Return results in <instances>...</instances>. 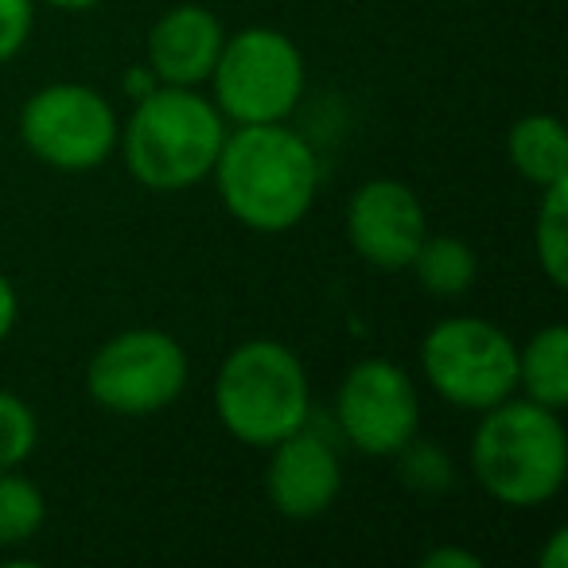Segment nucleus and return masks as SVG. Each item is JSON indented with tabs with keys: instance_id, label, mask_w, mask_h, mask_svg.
<instances>
[{
	"instance_id": "nucleus-25",
	"label": "nucleus",
	"mask_w": 568,
	"mask_h": 568,
	"mask_svg": "<svg viewBox=\"0 0 568 568\" xmlns=\"http://www.w3.org/2000/svg\"><path fill=\"white\" fill-rule=\"evenodd\" d=\"M51 9H67V12H79V9H90L98 0H48Z\"/></svg>"
},
{
	"instance_id": "nucleus-8",
	"label": "nucleus",
	"mask_w": 568,
	"mask_h": 568,
	"mask_svg": "<svg viewBox=\"0 0 568 568\" xmlns=\"http://www.w3.org/2000/svg\"><path fill=\"white\" fill-rule=\"evenodd\" d=\"M20 136L28 152L55 172H90L118 149V118L98 90L82 82H55L36 90L20 110Z\"/></svg>"
},
{
	"instance_id": "nucleus-4",
	"label": "nucleus",
	"mask_w": 568,
	"mask_h": 568,
	"mask_svg": "<svg viewBox=\"0 0 568 568\" xmlns=\"http://www.w3.org/2000/svg\"><path fill=\"white\" fill-rule=\"evenodd\" d=\"M214 413L250 448H273L308 425L312 389L296 351L276 339H250L230 351L214 378Z\"/></svg>"
},
{
	"instance_id": "nucleus-21",
	"label": "nucleus",
	"mask_w": 568,
	"mask_h": 568,
	"mask_svg": "<svg viewBox=\"0 0 568 568\" xmlns=\"http://www.w3.org/2000/svg\"><path fill=\"white\" fill-rule=\"evenodd\" d=\"M17 316H20V301H17V288L4 273H0V343L9 339L12 327H17Z\"/></svg>"
},
{
	"instance_id": "nucleus-13",
	"label": "nucleus",
	"mask_w": 568,
	"mask_h": 568,
	"mask_svg": "<svg viewBox=\"0 0 568 568\" xmlns=\"http://www.w3.org/2000/svg\"><path fill=\"white\" fill-rule=\"evenodd\" d=\"M506 149L518 168L521 180L534 187H552V183L568 180V141L565 125L552 113H529L506 136Z\"/></svg>"
},
{
	"instance_id": "nucleus-11",
	"label": "nucleus",
	"mask_w": 568,
	"mask_h": 568,
	"mask_svg": "<svg viewBox=\"0 0 568 568\" xmlns=\"http://www.w3.org/2000/svg\"><path fill=\"white\" fill-rule=\"evenodd\" d=\"M265 467V490L276 514L293 521L320 518L332 510V503L343 490V464L324 436L308 433V425L293 436L276 440Z\"/></svg>"
},
{
	"instance_id": "nucleus-14",
	"label": "nucleus",
	"mask_w": 568,
	"mask_h": 568,
	"mask_svg": "<svg viewBox=\"0 0 568 568\" xmlns=\"http://www.w3.org/2000/svg\"><path fill=\"white\" fill-rule=\"evenodd\" d=\"M518 389L529 402L545 409H565L568 405V332L549 324L518 347Z\"/></svg>"
},
{
	"instance_id": "nucleus-12",
	"label": "nucleus",
	"mask_w": 568,
	"mask_h": 568,
	"mask_svg": "<svg viewBox=\"0 0 568 568\" xmlns=\"http://www.w3.org/2000/svg\"><path fill=\"white\" fill-rule=\"evenodd\" d=\"M226 43L219 17L203 4H175L149 32V71L160 87H199L211 79Z\"/></svg>"
},
{
	"instance_id": "nucleus-24",
	"label": "nucleus",
	"mask_w": 568,
	"mask_h": 568,
	"mask_svg": "<svg viewBox=\"0 0 568 568\" xmlns=\"http://www.w3.org/2000/svg\"><path fill=\"white\" fill-rule=\"evenodd\" d=\"M160 82H156V74L149 71V67H136V71H129V79H125V90L133 98H144V94H152Z\"/></svg>"
},
{
	"instance_id": "nucleus-22",
	"label": "nucleus",
	"mask_w": 568,
	"mask_h": 568,
	"mask_svg": "<svg viewBox=\"0 0 568 568\" xmlns=\"http://www.w3.org/2000/svg\"><path fill=\"white\" fill-rule=\"evenodd\" d=\"M425 568H479L483 560L475 557V552H467V549H433L425 560H420Z\"/></svg>"
},
{
	"instance_id": "nucleus-20",
	"label": "nucleus",
	"mask_w": 568,
	"mask_h": 568,
	"mask_svg": "<svg viewBox=\"0 0 568 568\" xmlns=\"http://www.w3.org/2000/svg\"><path fill=\"white\" fill-rule=\"evenodd\" d=\"M36 24V0H0V63L24 51Z\"/></svg>"
},
{
	"instance_id": "nucleus-16",
	"label": "nucleus",
	"mask_w": 568,
	"mask_h": 568,
	"mask_svg": "<svg viewBox=\"0 0 568 568\" xmlns=\"http://www.w3.org/2000/svg\"><path fill=\"white\" fill-rule=\"evenodd\" d=\"M537 265L557 288L568 284V180L545 187L541 206H537Z\"/></svg>"
},
{
	"instance_id": "nucleus-15",
	"label": "nucleus",
	"mask_w": 568,
	"mask_h": 568,
	"mask_svg": "<svg viewBox=\"0 0 568 568\" xmlns=\"http://www.w3.org/2000/svg\"><path fill=\"white\" fill-rule=\"evenodd\" d=\"M409 268L417 273L420 288H425L428 296H464L475 284L479 261H475V250L464 237L425 234V242L413 253Z\"/></svg>"
},
{
	"instance_id": "nucleus-1",
	"label": "nucleus",
	"mask_w": 568,
	"mask_h": 568,
	"mask_svg": "<svg viewBox=\"0 0 568 568\" xmlns=\"http://www.w3.org/2000/svg\"><path fill=\"white\" fill-rule=\"evenodd\" d=\"M222 206L257 234H284L312 211L320 191V160L301 133L268 121L226 133L214 160Z\"/></svg>"
},
{
	"instance_id": "nucleus-3",
	"label": "nucleus",
	"mask_w": 568,
	"mask_h": 568,
	"mask_svg": "<svg viewBox=\"0 0 568 568\" xmlns=\"http://www.w3.org/2000/svg\"><path fill=\"white\" fill-rule=\"evenodd\" d=\"M118 141L136 183L152 191H187L214 172L226 141V118L219 105L195 94V87H156L136 98Z\"/></svg>"
},
{
	"instance_id": "nucleus-2",
	"label": "nucleus",
	"mask_w": 568,
	"mask_h": 568,
	"mask_svg": "<svg viewBox=\"0 0 568 568\" xmlns=\"http://www.w3.org/2000/svg\"><path fill=\"white\" fill-rule=\"evenodd\" d=\"M471 467L495 503L529 510L565 487L568 436L557 409L529 402H498L483 409L471 440Z\"/></svg>"
},
{
	"instance_id": "nucleus-23",
	"label": "nucleus",
	"mask_w": 568,
	"mask_h": 568,
	"mask_svg": "<svg viewBox=\"0 0 568 568\" xmlns=\"http://www.w3.org/2000/svg\"><path fill=\"white\" fill-rule=\"evenodd\" d=\"M541 568H568V534L565 529H552L549 549L541 552Z\"/></svg>"
},
{
	"instance_id": "nucleus-5",
	"label": "nucleus",
	"mask_w": 568,
	"mask_h": 568,
	"mask_svg": "<svg viewBox=\"0 0 568 568\" xmlns=\"http://www.w3.org/2000/svg\"><path fill=\"white\" fill-rule=\"evenodd\" d=\"M211 82L222 118L234 125H268L301 105L304 55L276 28H245L226 36Z\"/></svg>"
},
{
	"instance_id": "nucleus-18",
	"label": "nucleus",
	"mask_w": 568,
	"mask_h": 568,
	"mask_svg": "<svg viewBox=\"0 0 568 568\" xmlns=\"http://www.w3.org/2000/svg\"><path fill=\"white\" fill-rule=\"evenodd\" d=\"M40 444V420L24 397L0 389V471H17Z\"/></svg>"
},
{
	"instance_id": "nucleus-19",
	"label": "nucleus",
	"mask_w": 568,
	"mask_h": 568,
	"mask_svg": "<svg viewBox=\"0 0 568 568\" xmlns=\"http://www.w3.org/2000/svg\"><path fill=\"white\" fill-rule=\"evenodd\" d=\"M397 464H402V479L413 490H444L452 483L448 456H440L433 444H420L417 436L397 452Z\"/></svg>"
},
{
	"instance_id": "nucleus-6",
	"label": "nucleus",
	"mask_w": 568,
	"mask_h": 568,
	"mask_svg": "<svg viewBox=\"0 0 568 568\" xmlns=\"http://www.w3.org/2000/svg\"><path fill=\"white\" fill-rule=\"evenodd\" d=\"M420 371L444 402L483 413L518 389V347L490 320L456 316L425 335Z\"/></svg>"
},
{
	"instance_id": "nucleus-17",
	"label": "nucleus",
	"mask_w": 568,
	"mask_h": 568,
	"mask_svg": "<svg viewBox=\"0 0 568 568\" xmlns=\"http://www.w3.org/2000/svg\"><path fill=\"white\" fill-rule=\"evenodd\" d=\"M48 518L43 490L32 479L0 471V545H24L40 534Z\"/></svg>"
},
{
	"instance_id": "nucleus-7",
	"label": "nucleus",
	"mask_w": 568,
	"mask_h": 568,
	"mask_svg": "<svg viewBox=\"0 0 568 568\" xmlns=\"http://www.w3.org/2000/svg\"><path fill=\"white\" fill-rule=\"evenodd\" d=\"M187 386V351L156 327H133L94 351L87 389L118 417H152Z\"/></svg>"
},
{
	"instance_id": "nucleus-9",
	"label": "nucleus",
	"mask_w": 568,
	"mask_h": 568,
	"mask_svg": "<svg viewBox=\"0 0 568 568\" xmlns=\"http://www.w3.org/2000/svg\"><path fill=\"white\" fill-rule=\"evenodd\" d=\"M335 417L363 456H397L420 425L417 386L389 358H363L343 378Z\"/></svg>"
},
{
	"instance_id": "nucleus-10",
	"label": "nucleus",
	"mask_w": 568,
	"mask_h": 568,
	"mask_svg": "<svg viewBox=\"0 0 568 568\" xmlns=\"http://www.w3.org/2000/svg\"><path fill=\"white\" fill-rule=\"evenodd\" d=\"M428 234L425 206L402 180H371L347 203V237L371 268L402 273Z\"/></svg>"
}]
</instances>
